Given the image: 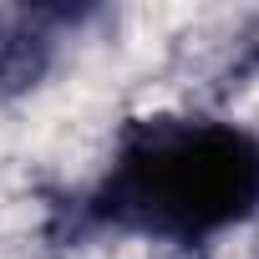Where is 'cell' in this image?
I'll use <instances>...</instances> for the list:
<instances>
[{"label": "cell", "mask_w": 259, "mask_h": 259, "mask_svg": "<svg viewBox=\"0 0 259 259\" xmlns=\"http://www.w3.org/2000/svg\"><path fill=\"white\" fill-rule=\"evenodd\" d=\"M102 203L127 229L193 244L259 208V143L224 122H143Z\"/></svg>", "instance_id": "obj_1"}, {"label": "cell", "mask_w": 259, "mask_h": 259, "mask_svg": "<svg viewBox=\"0 0 259 259\" xmlns=\"http://www.w3.org/2000/svg\"><path fill=\"white\" fill-rule=\"evenodd\" d=\"M51 61L46 16L31 11H0V92H26Z\"/></svg>", "instance_id": "obj_2"}]
</instances>
